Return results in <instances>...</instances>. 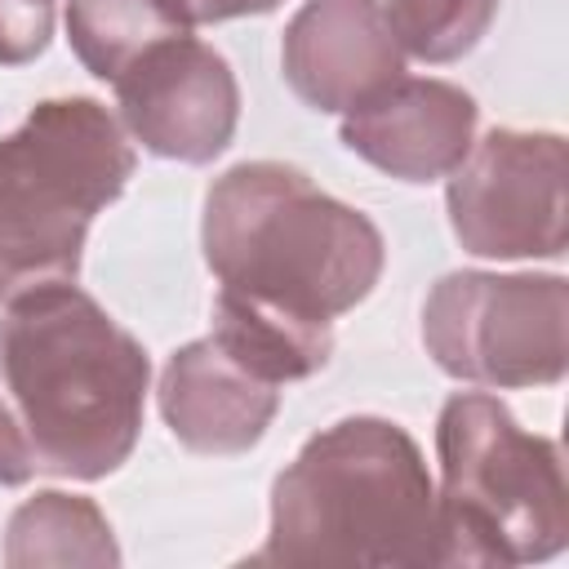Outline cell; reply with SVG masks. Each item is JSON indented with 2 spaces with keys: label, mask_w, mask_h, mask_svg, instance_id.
<instances>
[{
  "label": "cell",
  "mask_w": 569,
  "mask_h": 569,
  "mask_svg": "<svg viewBox=\"0 0 569 569\" xmlns=\"http://www.w3.org/2000/svg\"><path fill=\"white\" fill-rule=\"evenodd\" d=\"M280 409V387L236 360L213 333L178 347L160 373V413L173 440L191 453L253 449Z\"/></svg>",
  "instance_id": "obj_11"
},
{
  "label": "cell",
  "mask_w": 569,
  "mask_h": 569,
  "mask_svg": "<svg viewBox=\"0 0 569 569\" xmlns=\"http://www.w3.org/2000/svg\"><path fill=\"white\" fill-rule=\"evenodd\" d=\"M133 164L98 98H44L0 138V302L80 276L89 222L124 191Z\"/></svg>",
  "instance_id": "obj_4"
},
{
  "label": "cell",
  "mask_w": 569,
  "mask_h": 569,
  "mask_svg": "<svg viewBox=\"0 0 569 569\" xmlns=\"http://www.w3.org/2000/svg\"><path fill=\"white\" fill-rule=\"evenodd\" d=\"M200 240L218 276L213 302L302 333H333V320L373 293L387 258L360 209L280 160H244L213 178Z\"/></svg>",
  "instance_id": "obj_1"
},
{
  "label": "cell",
  "mask_w": 569,
  "mask_h": 569,
  "mask_svg": "<svg viewBox=\"0 0 569 569\" xmlns=\"http://www.w3.org/2000/svg\"><path fill=\"white\" fill-rule=\"evenodd\" d=\"M289 89L316 111H351L405 76L382 0H307L280 44Z\"/></svg>",
  "instance_id": "obj_9"
},
{
  "label": "cell",
  "mask_w": 569,
  "mask_h": 569,
  "mask_svg": "<svg viewBox=\"0 0 569 569\" xmlns=\"http://www.w3.org/2000/svg\"><path fill=\"white\" fill-rule=\"evenodd\" d=\"M31 471H36V458H31L27 431L0 400V485H27Z\"/></svg>",
  "instance_id": "obj_17"
},
{
  "label": "cell",
  "mask_w": 569,
  "mask_h": 569,
  "mask_svg": "<svg viewBox=\"0 0 569 569\" xmlns=\"http://www.w3.org/2000/svg\"><path fill=\"white\" fill-rule=\"evenodd\" d=\"M0 378L40 471L102 480L129 462L151 365L142 342L76 280L36 284L4 302Z\"/></svg>",
  "instance_id": "obj_2"
},
{
  "label": "cell",
  "mask_w": 569,
  "mask_h": 569,
  "mask_svg": "<svg viewBox=\"0 0 569 569\" xmlns=\"http://www.w3.org/2000/svg\"><path fill=\"white\" fill-rule=\"evenodd\" d=\"M253 560L311 569L440 565L436 485L413 436L369 413L311 436L271 485V529Z\"/></svg>",
  "instance_id": "obj_3"
},
{
  "label": "cell",
  "mask_w": 569,
  "mask_h": 569,
  "mask_svg": "<svg viewBox=\"0 0 569 569\" xmlns=\"http://www.w3.org/2000/svg\"><path fill=\"white\" fill-rule=\"evenodd\" d=\"M187 31L156 0H67V40L89 76L116 80L142 49Z\"/></svg>",
  "instance_id": "obj_13"
},
{
  "label": "cell",
  "mask_w": 569,
  "mask_h": 569,
  "mask_svg": "<svg viewBox=\"0 0 569 569\" xmlns=\"http://www.w3.org/2000/svg\"><path fill=\"white\" fill-rule=\"evenodd\" d=\"M178 27H204V22H227V18H249V13H271L280 0H156Z\"/></svg>",
  "instance_id": "obj_16"
},
{
  "label": "cell",
  "mask_w": 569,
  "mask_h": 569,
  "mask_svg": "<svg viewBox=\"0 0 569 569\" xmlns=\"http://www.w3.org/2000/svg\"><path fill=\"white\" fill-rule=\"evenodd\" d=\"M4 565L31 569V565H120V547L111 538L107 516L98 502L44 489L27 498L4 529Z\"/></svg>",
  "instance_id": "obj_12"
},
{
  "label": "cell",
  "mask_w": 569,
  "mask_h": 569,
  "mask_svg": "<svg viewBox=\"0 0 569 569\" xmlns=\"http://www.w3.org/2000/svg\"><path fill=\"white\" fill-rule=\"evenodd\" d=\"M440 565H533L569 542L560 445L489 391H458L436 422Z\"/></svg>",
  "instance_id": "obj_5"
},
{
  "label": "cell",
  "mask_w": 569,
  "mask_h": 569,
  "mask_svg": "<svg viewBox=\"0 0 569 569\" xmlns=\"http://www.w3.org/2000/svg\"><path fill=\"white\" fill-rule=\"evenodd\" d=\"M565 276L453 271L422 307L431 360L476 387H556L569 365Z\"/></svg>",
  "instance_id": "obj_6"
},
{
  "label": "cell",
  "mask_w": 569,
  "mask_h": 569,
  "mask_svg": "<svg viewBox=\"0 0 569 569\" xmlns=\"http://www.w3.org/2000/svg\"><path fill=\"white\" fill-rule=\"evenodd\" d=\"M400 49L418 62H458L489 31L498 0H382Z\"/></svg>",
  "instance_id": "obj_14"
},
{
  "label": "cell",
  "mask_w": 569,
  "mask_h": 569,
  "mask_svg": "<svg viewBox=\"0 0 569 569\" xmlns=\"http://www.w3.org/2000/svg\"><path fill=\"white\" fill-rule=\"evenodd\" d=\"M53 40V0H0V67L40 58Z\"/></svg>",
  "instance_id": "obj_15"
},
{
  "label": "cell",
  "mask_w": 569,
  "mask_h": 569,
  "mask_svg": "<svg viewBox=\"0 0 569 569\" xmlns=\"http://www.w3.org/2000/svg\"><path fill=\"white\" fill-rule=\"evenodd\" d=\"M449 222L476 258L565 253V138L547 129H489L449 178Z\"/></svg>",
  "instance_id": "obj_7"
},
{
  "label": "cell",
  "mask_w": 569,
  "mask_h": 569,
  "mask_svg": "<svg viewBox=\"0 0 569 569\" xmlns=\"http://www.w3.org/2000/svg\"><path fill=\"white\" fill-rule=\"evenodd\" d=\"M116 102L124 129L164 160L209 164L227 151L240 120V84L227 58L196 40L191 31H173L142 49L116 80Z\"/></svg>",
  "instance_id": "obj_8"
},
{
  "label": "cell",
  "mask_w": 569,
  "mask_h": 569,
  "mask_svg": "<svg viewBox=\"0 0 569 569\" xmlns=\"http://www.w3.org/2000/svg\"><path fill=\"white\" fill-rule=\"evenodd\" d=\"M476 98L449 80L400 76L342 116V142L400 182H431L476 142Z\"/></svg>",
  "instance_id": "obj_10"
}]
</instances>
